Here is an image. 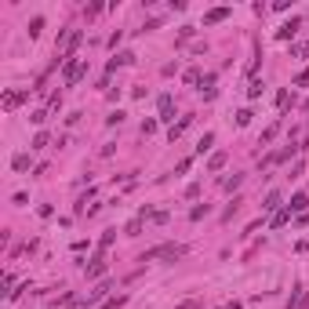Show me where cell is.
Masks as SVG:
<instances>
[{
  "instance_id": "cell-25",
  "label": "cell",
  "mask_w": 309,
  "mask_h": 309,
  "mask_svg": "<svg viewBox=\"0 0 309 309\" xmlns=\"http://www.w3.org/2000/svg\"><path fill=\"white\" fill-rule=\"evenodd\" d=\"M240 182H244V175H233V178H226V182H222V189H226V193H233V189H240Z\"/></svg>"
},
{
  "instance_id": "cell-2",
  "label": "cell",
  "mask_w": 309,
  "mask_h": 309,
  "mask_svg": "<svg viewBox=\"0 0 309 309\" xmlns=\"http://www.w3.org/2000/svg\"><path fill=\"white\" fill-rule=\"evenodd\" d=\"M84 73H87V62H80L76 55L73 58H62V80H66V87H73Z\"/></svg>"
},
{
  "instance_id": "cell-10",
  "label": "cell",
  "mask_w": 309,
  "mask_h": 309,
  "mask_svg": "<svg viewBox=\"0 0 309 309\" xmlns=\"http://www.w3.org/2000/svg\"><path fill=\"white\" fill-rule=\"evenodd\" d=\"M287 208H291V215H295V211H302V215H305V208H309V196H305V193H295Z\"/></svg>"
},
{
  "instance_id": "cell-23",
  "label": "cell",
  "mask_w": 309,
  "mask_h": 309,
  "mask_svg": "<svg viewBox=\"0 0 309 309\" xmlns=\"http://www.w3.org/2000/svg\"><path fill=\"white\" fill-rule=\"evenodd\" d=\"M44 146H48V131H37L33 142H29V149H44Z\"/></svg>"
},
{
  "instance_id": "cell-7",
  "label": "cell",
  "mask_w": 309,
  "mask_h": 309,
  "mask_svg": "<svg viewBox=\"0 0 309 309\" xmlns=\"http://www.w3.org/2000/svg\"><path fill=\"white\" fill-rule=\"evenodd\" d=\"M229 11H233V8H211V11L204 15V26H215V22H222V19H229Z\"/></svg>"
},
{
  "instance_id": "cell-19",
  "label": "cell",
  "mask_w": 309,
  "mask_h": 309,
  "mask_svg": "<svg viewBox=\"0 0 309 309\" xmlns=\"http://www.w3.org/2000/svg\"><path fill=\"white\" fill-rule=\"evenodd\" d=\"M182 80L189 84V87H196L200 80H204V76H200V69H185V73H182Z\"/></svg>"
},
{
  "instance_id": "cell-1",
  "label": "cell",
  "mask_w": 309,
  "mask_h": 309,
  "mask_svg": "<svg viewBox=\"0 0 309 309\" xmlns=\"http://www.w3.org/2000/svg\"><path fill=\"white\" fill-rule=\"evenodd\" d=\"M153 258H167V262H178L185 258V244H157V247H149V251L138 258V262H153Z\"/></svg>"
},
{
  "instance_id": "cell-29",
  "label": "cell",
  "mask_w": 309,
  "mask_h": 309,
  "mask_svg": "<svg viewBox=\"0 0 309 309\" xmlns=\"http://www.w3.org/2000/svg\"><path fill=\"white\" fill-rule=\"evenodd\" d=\"M29 120H33V124H37V128H40V124H44V120H48V110H37V113H29Z\"/></svg>"
},
{
  "instance_id": "cell-30",
  "label": "cell",
  "mask_w": 309,
  "mask_h": 309,
  "mask_svg": "<svg viewBox=\"0 0 309 309\" xmlns=\"http://www.w3.org/2000/svg\"><path fill=\"white\" fill-rule=\"evenodd\" d=\"M295 87H309V69H302V73L295 76Z\"/></svg>"
},
{
  "instance_id": "cell-11",
  "label": "cell",
  "mask_w": 309,
  "mask_h": 309,
  "mask_svg": "<svg viewBox=\"0 0 309 309\" xmlns=\"http://www.w3.org/2000/svg\"><path fill=\"white\" fill-rule=\"evenodd\" d=\"M280 204H284V200H280V193L273 189V193L266 196V204H262V211H273V215H276V211H280Z\"/></svg>"
},
{
  "instance_id": "cell-31",
  "label": "cell",
  "mask_w": 309,
  "mask_h": 309,
  "mask_svg": "<svg viewBox=\"0 0 309 309\" xmlns=\"http://www.w3.org/2000/svg\"><path fill=\"white\" fill-rule=\"evenodd\" d=\"M84 15H87V19H95V15H102V4H87V8H84Z\"/></svg>"
},
{
  "instance_id": "cell-13",
  "label": "cell",
  "mask_w": 309,
  "mask_h": 309,
  "mask_svg": "<svg viewBox=\"0 0 309 309\" xmlns=\"http://www.w3.org/2000/svg\"><path fill=\"white\" fill-rule=\"evenodd\" d=\"M287 222H291V208H280V211L273 215V229H280V226H287Z\"/></svg>"
},
{
  "instance_id": "cell-3",
  "label": "cell",
  "mask_w": 309,
  "mask_h": 309,
  "mask_svg": "<svg viewBox=\"0 0 309 309\" xmlns=\"http://www.w3.org/2000/svg\"><path fill=\"white\" fill-rule=\"evenodd\" d=\"M157 110H160V117H157V120H164V124H175V102H171V95H167V91H164V95L157 98Z\"/></svg>"
},
{
  "instance_id": "cell-16",
  "label": "cell",
  "mask_w": 309,
  "mask_h": 309,
  "mask_svg": "<svg viewBox=\"0 0 309 309\" xmlns=\"http://www.w3.org/2000/svg\"><path fill=\"white\" fill-rule=\"evenodd\" d=\"M106 291H110V284H98V287H95V291H91V295H87V305L102 302V298H106Z\"/></svg>"
},
{
  "instance_id": "cell-27",
  "label": "cell",
  "mask_w": 309,
  "mask_h": 309,
  "mask_svg": "<svg viewBox=\"0 0 309 309\" xmlns=\"http://www.w3.org/2000/svg\"><path fill=\"white\" fill-rule=\"evenodd\" d=\"M251 117H255L251 110H240V113H237V128H247V124H251Z\"/></svg>"
},
{
  "instance_id": "cell-14",
  "label": "cell",
  "mask_w": 309,
  "mask_h": 309,
  "mask_svg": "<svg viewBox=\"0 0 309 309\" xmlns=\"http://www.w3.org/2000/svg\"><path fill=\"white\" fill-rule=\"evenodd\" d=\"M226 167V153H211V160H208V171H222Z\"/></svg>"
},
{
  "instance_id": "cell-24",
  "label": "cell",
  "mask_w": 309,
  "mask_h": 309,
  "mask_svg": "<svg viewBox=\"0 0 309 309\" xmlns=\"http://www.w3.org/2000/svg\"><path fill=\"white\" fill-rule=\"evenodd\" d=\"M40 29H44V19H40V15H37V19L29 22V40H37V37H40Z\"/></svg>"
},
{
  "instance_id": "cell-15",
  "label": "cell",
  "mask_w": 309,
  "mask_h": 309,
  "mask_svg": "<svg viewBox=\"0 0 309 309\" xmlns=\"http://www.w3.org/2000/svg\"><path fill=\"white\" fill-rule=\"evenodd\" d=\"M309 305V295H305V287H295V302H291V309H305Z\"/></svg>"
},
{
  "instance_id": "cell-34",
  "label": "cell",
  "mask_w": 309,
  "mask_h": 309,
  "mask_svg": "<svg viewBox=\"0 0 309 309\" xmlns=\"http://www.w3.org/2000/svg\"><path fill=\"white\" fill-rule=\"evenodd\" d=\"M226 309H240V302H229V305H226Z\"/></svg>"
},
{
  "instance_id": "cell-20",
  "label": "cell",
  "mask_w": 309,
  "mask_h": 309,
  "mask_svg": "<svg viewBox=\"0 0 309 309\" xmlns=\"http://www.w3.org/2000/svg\"><path fill=\"white\" fill-rule=\"evenodd\" d=\"M291 55H295V58H305V55H309V40H298V44H291Z\"/></svg>"
},
{
  "instance_id": "cell-5",
  "label": "cell",
  "mask_w": 309,
  "mask_h": 309,
  "mask_svg": "<svg viewBox=\"0 0 309 309\" xmlns=\"http://www.w3.org/2000/svg\"><path fill=\"white\" fill-rule=\"evenodd\" d=\"M29 98V91H4V110L11 113V110H19V106Z\"/></svg>"
},
{
  "instance_id": "cell-28",
  "label": "cell",
  "mask_w": 309,
  "mask_h": 309,
  "mask_svg": "<svg viewBox=\"0 0 309 309\" xmlns=\"http://www.w3.org/2000/svg\"><path fill=\"white\" fill-rule=\"evenodd\" d=\"M113 237H117V229H106V233H102V240H98V244H102V251L113 244Z\"/></svg>"
},
{
  "instance_id": "cell-9",
  "label": "cell",
  "mask_w": 309,
  "mask_h": 309,
  "mask_svg": "<svg viewBox=\"0 0 309 309\" xmlns=\"http://www.w3.org/2000/svg\"><path fill=\"white\" fill-rule=\"evenodd\" d=\"M189 124H193V117H182L178 124H171V128H167V138H171V142H175V138L185 131V128H189Z\"/></svg>"
},
{
  "instance_id": "cell-22",
  "label": "cell",
  "mask_w": 309,
  "mask_h": 309,
  "mask_svg": "<svg viewBox=\"0 0 309 309\" xmlns=\"http://www.w3.org/2000/svg\"><path fill=\"white\" fill-rule=\"evenodd\" d=\"M142 222H146V219H131V222H128V229H124V233H128V237H138V233H142Z\"/></svg>"
},
{
  "instance_id": "cell-33",
  "label": "cell",
  "mask_w": 309,
  "mask_h": 309,
  "mask_svg": "<svg viewBox=\"0 0 309 309\" xmlns=\"http://www.w3.org/2000/svg\"><path fill=\"white\" fill-rule=\"evenodd\" d=\"M196 305H200V302H196V298H189V302H182L178 309H196Z\"/></svg>"
},
{
  "instance_id": "cell-4",
  "label": "cell",
  "mask_w": 309,
  "mask_h": 309,
  "mask_svg": "<svg viewBox=\"0 0 309 309\" xmlns=\"http://www.w3.org/2000/svg\"><path fill=\"white\" fill-rule=\"evenodd\" d=\"M98 276H106V251H98L87 262V280H98Z\"/></svg>"
},
{
  "instance_id": "cell-12",
  "label": "cell",
  "mask_w": 309,
  "mask_h": 309,
  "mask_svg": "<svg viewBox=\"0 0 309 309\" xmlns=\"http://www.w3.org/2000/svg\"><path fill=\"white\" fill-rule=\"evenodd\" d=\"M11 167H15V171H29V153H15Z\"/></svg>"
},
{
  "instance_id": "cell-32",
  "label": "cell",
  "mask_w": 309,
  "mask_h": 309,
  "mask_svg": "<svg viewBox=\"0 0 309 309\" xmlns=\"http://www.w3.org/2000/svg\"><path fill=\"white\" fill-rule=\"evenodd\" d=\"M157 124H160V120H146V124H142V135H153V131H157Z\"/></svg>"
},
{
  "instance_id": "cell-18",
  "label": "cell",
  "mask_w": 309,
  "mask_h": 309,
  "mask_svg": "<svg viewBox=\"0 0 309 309\" xmlns=\"http://www.w3.org/2000/svg\"><path fill=\"white\" fill-rule=\"evenodd\" d=\"M276 131H280V124H269V128L262 131V142H258V146H269L273 138H276Z\"/></svg>"
},
{
  "instance_id": "cell-6",
  "label": "cell",
  "mask_w": 309,
  "mask_h": 309,
  "mask_svg": "<svg viewBox=\"0 0 309 309\" xmlns=\"http://www.w3.org/2000/svg\"><path fill=\"white\" fill-rule=\"evenodd\" d=\"M298 29H302V19H291V22H284L280 29H276V40H291Z\"/></svg>"
},
{
  "instance_id": "cell-26",
  "label": "cell",
  "mask_w": 309,
  "mask_h": 309,
  "mask_svg": "<svg viewBox=\"0 0 309 309\" xmlns=\"http://www.w3.org/2000/svg\"><path fill=\"white\" fill-rule=\"evenodd\" d=\"M262 95V80L258 76H251V87H247V98H258Z\"/></svg>"
},
{
  "instance_id": "cell-8",
  "label": "cell",
  "mask_w": 309,
  "mask_h": 309,
  "mask_svg": "<svg viewBox=\"0 0 309 309\" xmlns=\"http://www.w3.org/2000/svg\"><path fill=\"white\" fill-rule=\"evenodd\" d=\"M135 58H138L135 51H117V55H113V62H110V73H113L117 66H131V62H135Z\"/></svg>"
},
{
  "instance_id": "cell-17",
  "label": "cell",
  "mask_w": 309,
  "mask_h": 309,
  "mask_svg": "<svg viewBox=\"0 0 309 309\" xmlns=\"http://www.w3.org/2000/svg\"><path fill=\"white\" fill-rule=\"evenodd\" d=\"M211 146H215V131H204V138L196 142V153H208Z\"/></svg>"
},
{
  "instance_id": "cell-21",
  "label": "cell",
  "mask_w": 309,
  "mask_h": 309,
  "mask_svg": "<svg viewBox=\"0 0 309 309\" xmlns=\"http://www.w3.org/2000/svg\"><path fill=\"white\" fill-rule=\"evenodd\" d=\"M124 302H128V295H113V298H106V302H102V309H120Z\"/></svg>"
}]
</instances>
